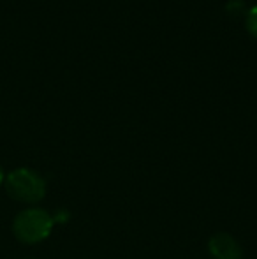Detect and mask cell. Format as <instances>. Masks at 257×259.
I'll list each match as a JSON object with an SVG mask.
<instances>
[{"label":"cell","instance_id":"obj_5","mask_svg":"<svg viewBox=\"0 0 257 259\" xmlns=\"http://www.w3.org/2000/svg\"><path fill=\"white\" fill-rule=\"evenodd\" d=\"M245 23H247V30L250 32L254 37H257V6L252 9H248L247 18H245Z\"/></svg>","mask_w":257,"mask_h":259},{"label":"cell","instance_id":"obj_4","mask_svg":"<svg viewBox=\"0 0 257 259\" xmlns=\"http://www.w3.org/2000/svg\"><path fill=\"white\" fill-rule=\"evenodd\" d=\"M226 11L229 14H233V16H245L248 13L243 0H229L226 6Z\"/></svg>","mask_w":257,"mask_h":259},{"label":"cell","instance_id":"obj_2","mask_svg":"<svg viewBox=\"0 0 257 259\" xmlns=\"http://www.w3.org/2000/svg\"><path fill=\"white\" fill-rule=\"evenodd\" d=\"M53 226V215L42 208H27L21 210L13 221V235L16 240L27 245H35L41 243L52 235Z\"/></svg>","mask_w":257,"mask_h":259},{"label":"cell","instance_id":"obj_1","mask_svg":"<svg viewBox=\"0 0 257 259\" xmlns=\"http://www.w3.org/2000/svg\"><path fill=\"white\" fill-rule=\"evenodd\" d=\"M4 189L14 201L25 203V205H37L44 199L48 185L37 171L30 167H18L6 175Z\"/></svg>","mask_w":257,"mask_h":259},{"label":"cell","instance_id":"obj_6","mask_svg":"<svg viewBox=\"0 0 257 259\" xmlns=\"http://www.w3.org/2000/svg\"><path fill=\"white\" fill-rule=\"evenodd\" d=\"M4 180H6V173H4L2 166H0V185H2V184H4Z\"/></svg>","mask_w":257,"mask_h":259},{"label":"cell","instance_id":"obj_3","mask_svg":"<svg viewBox=\"0 0 257 259\" xmlns=\"http://www.w3.org/2000/svg\"><path fill=\"white\" fill-rule=\"evenodd\" d=\"M208 252L212 259H243V249L229 233H215L208 240Z\"/></svg>","mask_w":257,"mask_h":259}]
</instances>
